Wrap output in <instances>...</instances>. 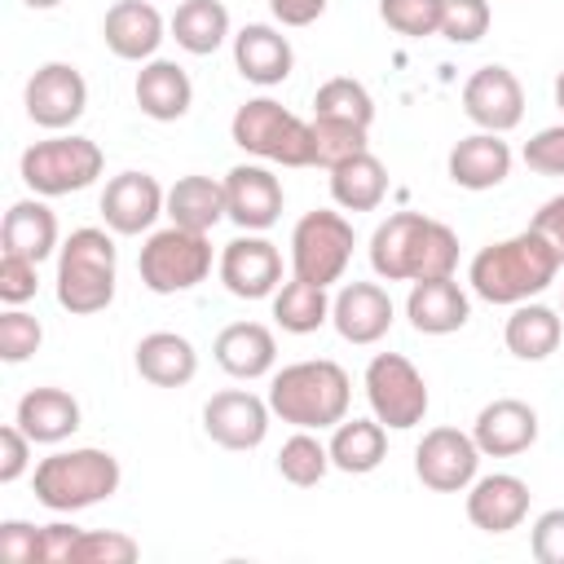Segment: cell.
I'll return each mask as SVG.
<instances>
[{"label": "cell", "mask_w": 564, "mask_h": 564, "mask_svg": "<svg viewBox=\"0 0 564 564\" xmlns=\"http://www.w3.org/2000/svg\"><path fill=\"white\" fill-rule=\"evenodd\" d=\"M370 269L383 282L454 278V269H458V234L445 220H432L423 212H392L370 234Z\"/></svg>", "instance_id": "6da1fadb"}, {"label": "cell", "mask_w": 564, "mask_h": 564, "mask_svg": "<svg viewBox=\"0 0 564 564\" xmlns=\"http://www.w3.org/2000/svg\"><path fill=\"white\" fill-rule=\"evenodd\" d=\"M560 273L555 247L538 229H520L516 238L489 242L471 256L467 282L485 304H524L542 295Z\"/></svg>", "instance_id": "7a4b0ae2"}, {"label": "cell", "mask_w": 564, "mask_h": 564, "mask_svg": "<svg viewBox=\"0 0 564 564\" xmlns=\"http://www.w3.org/2000/svg\"><path fill=\"white\" fill-rule=\"evenodd\" d=\"M348 401H352L348 370L330 357L291 361L269 383V410L282 423L308 427V432H322V427H335L339 419H348Z\"/></svg>", "instance_id": "3957f363"}, {"label": "cell", "mask_w": 564, "mask_h": 564, "mask_svg": "<svg viewBox=\"0 0 564 564\" xmlns=\"http://www.w3.org/2000/svg\"><path fill=\"white\" fill-rule=\"evenodd\" d=\"M119 480H123L119 458L110 449L84 445V449H57L40 458L31 489H35V502L48 511H84L106 502L119 489Z\"/></svg>", "instance_id": "277c9868"}, {"label": "cell", "mask_w": 564, "mask_h": 564, "mask_svg": "<svg viewBox=\"0 0 564 564\" xmlns=\"http://www.w3.org/2000/svg\"><path fill=\"white\" fill-rule=\"evenodd\" d=\"M115 282H119V256L106 229L84 225L57 247V304L66 313L88 317L110 308Z\"/></svg>", "instance_id": "5b68a950"}, {"label": "cell", "mask_w": 564, "mask_h": 564, "mask_svg": "<svg viewBox=\"0 0 564 564\" xmlns=\"http://www.w3.org/2000/svg\"><path fill=\"white\" fill-rule=\"evenodd\" d=\"M229 137L238 150L256 159H269L282 167H313V123H304L273 97L242 101L229 119Z\"/></svg>", "instance_id": "8992f818"}, {"label": "cell", "mask_w": 564, "mask_h": 564, "mask_svg": "<svg viewBox=\"0 0 564 564\" xmlns=\"http://www.w3.org/2000/svg\"><path fill=\"white\" fill-rule=\"evenodd\" d=\"M106 167V154L97 141L88 137H48V141H35L22 150L18 159V172L26 181L31 194L40 198H57V194H79L88 189Z\"/></svg>", "instance_id": "52a82bcc"}, {"label": "cell", "mask_w": 564, "mask_h": 564, "mask_svg": "<svg viewBox=\"0 0 564 564\" xmlns=\"http://www.w3.org/2000/svg\"><path fill=\"white\" fill-rule=\"evenodd\" d=\"M137 273H141L145 291H154V295L189 291L212 273V242H207V234L181 229V225L154 229L137 256Z\"/></svg>", "instance_id": "ba28073f"}, {"label": "cell", "mask_w": 564, "mask_h": 564, "mask_svg": "<svg viewBox=\"0 0 564 564\" xmlns=\"http://www.w3.org/2000/svg\"><path fill=\"white\" fill-rule=\"evenodd\" d=\"M352 225L339 212H304L291 229V278L330 286L344 278L348 260H352Z\"/></svg>", "instance_id": "9c48e42d"}, {"label": "cell", "mask_w": 564, "mask_h": 564, "mask_svg": "<svg viewBox=\"0 0 564 564\" xmlns=\"http://www.w3.org/2000/svg\"><path fill=\"white\" fill-rule=\"evenodd\" d=\"M366 401L383 427H392V432L419 427L427 414V379L419 375V366L410 357L375 352L366 366Z\"/></svg>", "instance_id": "30bf717a"}, {"label": "cell", "mask_w": 564, "mask_h": 564, "mask_svg": "<svg viewBox=\"0 0 564 564\" xmlns=\"http://www.w3.org/2000/svg\"><path fill=\"white\" fill-rule=\"evenodd\" d=\"M480 445L471 432L458 427H432L414 445V476L436 494H463L480 471Z\"/></svg>", "instance_id": "8fae6325"}, {"label": "cell", "mask_w": 564, "mask_h": 564, "mask_svg": "<svg viewBox=\"0 0 564 564\" xmlns=\"http://www.w3.org/2000/svg\"><path fill=\"white\" fill-rule=\"evenodd\" d=\"M22 101H26V119L35 128L62 132V128H70L88 110V84H84L79 66H70V62H44L26 79Z\"/></svg>", "instance_id": "7c38bea8"}, {"label": "cell", "mask_w": 564, "mask_h": 564, "mask_svg": "<svg viewBox=\"0 0 564 564\" xmlns=\"http://www.w3.org/2000/svg\"><path fill=\"white\" fill-rule=\"evenodd\" d=\"M463 115L480 132H511L524 119V88H520V79L507 66H498V62L471 70L467 84H463Z\"/></svg>", "instance_id": "4fadbf2b"}, {"label": "cell", "mask_w": 564, "mask_h": 564, "mask_svg": "<svg viewBox=\"0 0 564 564\" xmlns=\"http://www.w3.org/2000/svg\"><path fill=\"white\" fill-rule=\"evenodd\" d=\"M269 401H260L256 392H242V388H225V392H212L207 405H203V432L220 445V449H256L269 432Z\"/></svg>", "instance_id": "5bb4252c"}, {"label": "cell", "mask_w": 564, "mask_h": 564, "mask_svg": "<svg viewBox=\"0 0 564 564\" xmlns=\"http://www.w3.org/2000/svg\"><path fill=\"white\" fill-rule=\"evenodd\" d=\"M220 282L238 300H264L282 286V251L260 234H242L220 251Z\"/></svg>", "instance_id": "9a60e30c"}, {"label": "cell", "mask_w": 564, "mask_h": 564, "mask_svg": "<svg viewBox=\"0 0 564 564\" xmlns=\"http://www.w3.org/2000/svg\"><path fill=\"white\" fill-rule=\"evenodd\" d=\"M225 212L238 229L264 234L282 216V181L260 163H238L225 172Z\"/></svg>", "instance_id": "2e32d148"}, {"label": "cell", "mask_w": 564, "mask_h": 564, "mask_svg": "<svg viewBox=\"0 0 564 564\" xmlns=\"http://www.w3.org/2000/svg\"><path fill=\"white\" fill-rule=\"evenodd\" d=\"M167 207V189L150 172H119L101 189V220L115 234H145Z\"/></svg>", "instance_id": "e0dca14e"}, {"label": "cell", "mask_w": 564, "mask_h": 564, "mask_svg": "<svg viewBox=\"0 0 564 564\" xmlns=\"http://www.w3.org/2000/svg\"><path fill=\"white\" fill-rule=\"evenodd\" d=\"M471 441L480 445L485 458H516L538 441V410L520 397H498L480 405L471 423Z\"/></svg>", "instance_id": "ac0fdd59"}, {"label": "cell", "mask_w": 564, "mask_h": 564, "mask_svg": "<svg viewBox=\"0 0 564 564\" xmlns=\"http://www.w3.org/2000/svg\"><path fill=\"white\" fill-rule=\"evenodd\" d=\"M529 485L511 471H494V476H476L467 485V520L480 533H511L524 524L529 516Z\"/></svg>", "instance_id": "d6986e66"}, {"label": "cell", "mask_w": 564, "mask_h": 564, "mask_svg": "<svg viewBox=\"0 0 564 564\" xmlns=\"http://www.w3.org/2000/svg\"><path fill=\"white\" fill-rule=\"evenodd\" d=\"M163 13L150 0H115L101 18V40L123 62H150L163 44Z\"/></svg>", "instance_id": "ffe728a7"}, {"label": "cell", "mask_w": 564, "mask_h": 564, "mask_svg": "<svg viewBox=\"0 0 564 564\" xmlns=\"http://www.w3.org/2000/svg\"><path fill=\"white\" fill-rule=\"evenodd\" d=\"M330 322L348 344H379L392 330V295L379 282H348L330 300Z\"/></svg>", "instance_id": "44dd1931"}, {"label": "cell", "mask_w": 564, "mask_h": 564, "mask_svg": "<svg viewBox=\"0 0 564 564\" xmlns=\"http://www.w3.org/2000/svg\"><path fill=\"white\" fill-rule=\"evenodd\" d=\"M405 317L419 335H454L467 326L471 304L454 278H423V282H410Z\"/></svg>", "instance_id": "7402d4cb"}, {"label": "cell", "mask_w": 564, "mask_h": 564, "mask_svg": "<svg viewBox=\"0 0 564 564\" xmlns=\"http://www.w3.org/2000/svg\"><path fill=\"white\" fill-rule=\"evenodd\" d=\"M234 66L242 79L260 84V88H273L291 75L295 66V53H291V40L269 26V22H247L238 35H234Z\"/></svg>", "instance_id": "603a6c76"}, {"label": "cell", "mask_w": 564, "mask_h": 564, "mask_svg": "<svg viewBox=\"0 0 564 564\" xmlns=\"http://www.w3.org/2000/svg\"><path fill=\"white\" fill-rule=\"evenodd\" d=\"M445 167L463 189H494L511 176V145L502 141V132H471L449 150Z\"/></svg>", "instance_id": "cb8c5ba5"}, {"label": "cell", "mask_w": 564, "mask_h": 564, "mask_svg": "<svg viewBox=\"0 0 564 564\" xmlns=\"http://www.w3.org/2000/svg\"><path fill=\"white\" fill-rule=\"evenodd\" d=\"M212 352H216V366H220L225 375H234V379H260V375H269L273 361H278V339H273V330L260 326V322H229V326L216 335Z\"/></svg>", "instance_id": "d4e9b609"}, {"label": "cell", "mask_w": 564, "mask_h": 564, "mask_svg": "<svg viewBox=\"0 0 564 564\" xmlns=\"http://www.w3.org/2000/svg\"><path fill=\"white\" fill-rule=\"evenodd\" d=\"M132 93H137L141 115H150V119H159V123H176V119L189 110V101H194L189 75H185L176 62H167V57H150V62L137 70Z\"/></svg>", "instance_id": "484cf974"}, {"label": "cell", "mask_w": 564, "mask_h": 564, "mask_svg": "<svg viewBox=\"0 0 564 564\" xmlns=\"http://www.w3.org/2000/svg\"><path fill=\"white\" fill-rule=\"evenodd\" d=\"M13 423L35 441V445H57L70 432H79V401L66 388H31L18 410Z\"/></svg>", "instance_id": "4316f807"}, {"label": "cell", "mask_w": 564, "mask_h": 564, "mask_svg": "<svg viewBox=\"0 0 564 564\" xmlns=\"http://www.w3.org/2000/svg\"><path fill=\"white\" fill-rule=\"evenodd\" d=\"M137 375L154 388H185L194 375H198V352L185 335L176 330H150L141 344H137Z\"/></svg>", "instance_id": "83f0119b"}, {"label": "cell", "mask_w": 564, "mask_h": 564, "mask_svg": "<svg viewBox=\"0 0 564 564\" xmlns=\"http://www.w3.org/2000/svg\"><path fill=\"white\" fill-rule=\"evenodd\" d=\"M0 247L13 251V256H26V260H48L57 251V216L40 203V194L35 198H18L4 212Z\"/></svg>", "instance_id": "f1b7e54d"}, {"label": "cell", "mask_w": 564, "mask_h": 564, "mask_svg": "<svg viewBox=\"0 0 564 564\" xmlns=\"http://www.w3.org/2000/svg\"><path fill=\"white\" fill-rule=\"evenodd\" d=\"M163 216L172 220V225H181V229H198V234H207V229H216L229 212H225V181H212V176H181L172 189H167V207H163Z\"/></svg>", "instance_id": "f546056e"}, {"label": "cell", "mask_w": 564, "mask_h": 564, "mask_svg": "<svg viewBox=\"0 0 564 564\" xmlns=\"http://www.w3.org/2000/svg\"><path fill=\"white\" fill-rule=\"evenodd\" d=\"M507 348L520 357V361H546L560 339H564V322L555 308L546 304H511V317H507V330H502Z\"/></svg>", "instance_id": "4dcf8cb0"}, {"label": "cell", "mask_w": 564, "mask_h": 564, "mask_svg": "<svg viewBox=\"0 0 564 564\" xmlns=\"http://www.w3.org/2000/svg\"><path fill=\"white\" fill-rule=\"evenodd\" d=\"M388 458V427L379 419H339L330 432V463L348 476H366Z\"/></svg>", "instance_id": "1f68e13d"}, {"label": "cell", "mask_w": 564, "mask_h": 564, "mask_svg": "<svg viewBox=\"0 0 564 564\" xmlns=\"http://www.w3.org/2000/svg\"><path fill=\"white\" fill-rule=\"evenodd\" d=\"M383 194H388V167L370 150L330 167V198L344 212H375L383 203Z\"/></svg>", "instance_id": "d6a6232c"}, {"label": "cell", "mask_w": 564, "mask_h": 564, "mask_svg": "<svg viewBox=\"0 0 564 564\" xmlns=\"http://www.w3.org/2000/svg\"><path fill=\"white\" fill-rule=\"evenodd\" d=\"M167 31L185 53L207 57L229 40V9L220 0H181Z\"/></svg>", "instance_id": "836d02e7"}, {"label": "cell", "mask_w": 564, "mask_h": 564, "mask_svg": "<svg viewBox=\"0 0 564 564\" xmlns=\"http://www.w3.org/2000/svg\"><path fill=\"white\" fill-rule=\"evenodd\" d=\"M273 322L291 335H313L322 322H330V295L317 282L291 278L273 291Z\"/></svg>", "instance_id": "e575fe53"}, {"label": "cell", "mask_w": 564, "mask_h": 564, "mask_svg": "<svg viewBox=\"0 0 564 564\" xmlns=\"http://www.w3.org/2000/svg\"><path fill=\"white\" fill-rule=\"evenodd\" d=\"M313 115H317V119H344V123H361V128H370V119H375V101H370V93H366L361 79H352V75H335V79H326V84L313 93Z\"/></svg>", "instance_id": "d590c367"}, {"label": "cell", "mask_w": 564, "mask_h": 564, "mask_svg": "<svg viewBox=\"0 0 564 564\" xmlns=\"http://www.w3.org/2000/svg\"><path fill=\"white\" fill-rule=\"evenodd\" d=\"M330 467H335V463H330V445H322L308 427H300L295 436H286L282 449H278V471H282V480H291V485H300V489L317 485Z\"/></svg>", "instance_id": "8d00e7d4"}, {"label": "cell", "mask_w": 564, "mask_h": 564, "mask_svg": "<svg viewBox=\"0 0 564 564\" xmlns=\"http://www.w3.org/2000/svg\"><path fill=\"white\" fill-rule=\"evenodd\" d=\"M313 123V167H339L344 159L370 150L366 145V128L361 123H344V119H308Z\"/></svg>", "instance_id": "74e56055"}, {"label": "cell", "mask_w": 564, "mask_h": 564, "mask_svg": "<svg viewBox=\"0 0 564 564\" xmlns=\"http://www.w3.org/2000/svg\"><path fill=\"white\" fill-rule=\"evenodd\" d=\"M141 555V542L119 533V529H84L75 551H70V564H132Z\"/></svg>", "instance_id": "f35d334b"}, {"label": "cell", "mask_w": 564, "mask_h": 564, "mask_svg": "<svg viewBox=\"0 0 564 564\" xmlns=\"http://www.w3.org/2000/svg\"><path fill=\"white\" fill-rule=\"evenodd\" d=\"M379 18L410 40L441 35V0H379Z\"/></svg>", "instance_id": "ab89813d"}, {"label": "cell", "mask_w": 564, "mask_h": 564, "mask_svg": "<svg viewBox=\"0 0 564 564\" xmlns=\"http://www.w3.org/2000/svg\"><path fill=\"white\" fill-rule=\"evenodd\" d=\"M489 0H441V35L449 44H476L489 31Z\"/></svg>", "instance_id": "60d3db41"}, {"label": "cell", "mask_w": 564, "mask_h": 564, "mask_svg": "<svg viewBox=\"0 0 564 564\" xmlns=\"http://www.w3.org/2000/svg\"><path fill=\"white\" fill-rule=\"evenodd\" d=\"M40 339H44V326L26 308H4L0 313V361H9V366L26 361L40 348Z\"/></svg>", "instance_id": "b9f144b4"}, {"label": "cell", "mask_w": 564, "mask_h": 564, "mask_svg": "<svg viewBox=\"0 0 564 564\" xmlns=\"http://www.w3.org/2000/svg\"><path fill=\"white\" fill-rule=\"evenodd\" d=\"M35 291H40V260L0 251V300L9 308H22L26 300H35Z\"/></svg>", "instance_id": "7bdbcfd3"}, {"label": "cell", "mask_w": 564, "mask_h": 564, "mask_svg": "<svg viewBox=\"0 0 564 564\" xmlns=\"http://www.w3.org/2000/svg\"><path fill=\"white\" fill-rule=\"evenodd\" d=\"M524 163L538 176H564V123H551L524 141Z\"/></svg>", "instance_id": "ee69618b"}, {"label": "cell", "mask_w": 564, "mask_h": 564, "mask_svg": "<svg viewBox=\"0 0 564 564\" xmlns=\"http://www.w3.org/2000/svg\"><path fill=\"white\" fill-rule=\"evenodd\" d=\"M529 551L538 564H564V507H551L533 520Z\"/></svg>", "instance_id": "f6af8a7d"}, {"label": "cell", "mask_w": 564, "mask_h": 564, "mask_svg": "<svg viewBox=\"0 0 564 564\" xmlns=\"http://www.w3.org/2000/svg\"><path fill=\"white\" fill-rule=\"evenodd\" d=\"M31 445H35V441H31L18 423L0 427V485L22 480V471L31 467Z\"/></svg>", "instance_id": "bcb514c9"}, {"label": "cell", "mask_w": 564, "mask_h": 564, "mask_svg": "<svg viewBox=\"0 0 564 564\" xmlns=\"http://www.w3.org/2000/svg\"><path fill=\"white\" fill-rule=\"evenodd\" d=\"M0 555L13 564H35L40 560V524L4 520L0 524Z\"/></svg>", "instance_id": "7dc6e473"}, {"label": "cell", "mask_w": 564, "mask_h": 564, "mask_svg": "<svg viewBox=\"0 0 564 564\" xmlns=\"http://www.w3.org/2000/svg\"><path fill=\"white\" fill-rule=\"evenodd\" d=\"M79 533H84V529L66 524V520L40 524V564H70V551H75Z\"/></svg>", "instance_id": "c3c4849f"}, {"label": "cell", "mask_w": 564, "mask_h": 564, "mask_svg": "<svg viewBox=\"0 0 564 564\" xmlns=\"http://www.w3.org/2000/svg\"><path fill=\"white\" fill-rule=\"evenodd\" d=\"M529 229H538V234H542V238L555 247V256H560V264H564V194L546 198V203L533 212Z\"/></svg>", "instance_id": "681fc988"}, {"label": "cell", "mask_w": 564, "mask_h": 564, "mask_svg": "<svg viewBox=\"0 0 564 564\" xmlns=\"http://www.w3.org/2000/svg\"><path fill=\"white\" fill-rule=\"evenodd\" d=\"M326 4H330V0H269L273 18H278L282 26H308V22H317V18L326 13Z\"/></svg>", "instance_id": "f907efd6"}, {"label": "cell", "mask_w": 564, "mask_h": 564, "mask_svg": "<svg viewBox=\"0 0 564 564\" xmlns=\"http://www.w3.org/2000/svg\"><path fill=\"white\" fill-rule=\"evenodd\" d=\"M22 4H26V9H57L62 0H22Z\"/></svg>", "instance_id": "816d5d0a"}, {"label": "cell", "mask_w": 564, "mask_h": 564, "mask_svg": "<svg viewBox=\"0 0 564 564\" xmlns=\"http://www.w3.org/2000/svg\"><path fill=\"white\" fill-rule=\"evenodd\" d=\"M555 106H560V110H564V70H560V75H555Z\"/></svg>", "instance_id": "f5cc1de1"}]
</instances>
